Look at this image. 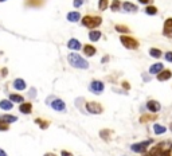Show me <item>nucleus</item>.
Here are the masks:
<instances>
[{
  "label": "nucleus",
  "instance_id": "nucleus-1",
  "mask_svg": "<svg viewBox=\"0 0 172 156\" xmlns=\"http://www.w3.org/2000/svg\"><path fill=\"white\" fill-rule=\"evenodd\" d=\"M67 61H69V63H70V66L74 67V69H82V70L89 69V62H87L83 57H81V55L76 51L70 53V54L67 55Z\"/></svg>",
  "mask_w": 172,
  "mask_h": 156
},
{
  "label": "nucleus",
  "instance_id": "nucleus-2",
  "mask_svg": "<svg viewBox=\"0 0 172 156\" xmlns=\"http://www.w3.org/2000/svg\"><path fill=\"white\" fill-rule=\"evenodd\" d=\"M81 24L89 30H97L102 24V16L99 15H85L81 18Z\"/></svg>",
  "mask_w": 172,
  "mask_h": 156
},
{
  "label": "nucleus",
  "instance_id": "nucleus-3",
  "mask_svg": "<svg viewBox=\"0 0 172 156\" xmlns=\"http://www.w3.org/2000/svg\"><path fill=\"white\" fill-rule=\"evenodd\" d=\"M120 42L126 50H139L140 49V42L134 36L130 35H120Z\"/></svg>",
  "mask_w": 172,
  "mask_h": 156
},
{
  "label": "nucleus",
  "instance_id": "nucleus-4",
  "mask_svg": "<svg viewBox=\"0 0 172 156\" xmlns=\"http://www.w3.org/2000/svg\"><path fill=\"white\" fill-rule=\"evenodd\" d=\"M87 113L90 114H102L104 113V107L98 101H87L85 104Z\"/></svg>",
  "mask_w": 172,
  "mask_h": 156
},
{
  "label": "nucleus",
  "instance_id": "nucleus-5",
  "mask_svg": "<svg viewBox=\"0 0 172 156\" xmlns=\"http://www.w3.org/2000/svg\"><path fill=\"white\" fill-rule=\"evenodd\" d=\"M105 90V83L99 80H93L92 82L89 83V92H92L93 94L96 96H99L102 94Z\"/></svg>",
  "mask_w": 172,
  "mask_h": 156
},
{
  "label": "nucleus",
  "instance_id": "nucleus-6",
  "mask_svg": "<svg viewBox=\"0 0 172 156\" xmlns=\"http://www.w3.org/2000/svg\"><path fill=\"white\" fill-rule=\"evenodd\" d=\"M152 140H145V141H140V143H134V144L130 145V149L136 154H145L147 148L152 144Z\"/></svg>",
  "mask_w": 172,
  "mask_h": 156
},
{
  "label": "nucleus",
  "instance_id": "nucleus-7",
  "mask_svg": "<svg viewBox=\"0 0 172 156\" xmlns=\"http://www.w3.org/2000/svg\"><path fill=\"white\" fill-rule=\"evenodd\" d=\"M121 10L126 14H136V12H139V5L128 0V2L121 3Z\"/></svg>",
  "mask_w": 172,
  "mask_h": 156
},
{
  "label": "nucleus",
  "instance_id": "nucleus-8",
  "mask_svg": "<svg viewBox=\"0 0 172 156\" xmlns=\"http://www.w3.org/2000/svg\"><path fill=\"white\" fill-rule=\"evenodd\" d=\"M50 107L54 109L55 112H62V113L66 112V104H65V101L62 98H54L50 102Z\"/></svg>",
  "mask_w": 172,
  "mask_h": 156
},
{
  "label": "nucleus",
  "instance_id": "nucleus-9",
  "mask_svg": "<svg viewBox=\"0 0 172 156\" xmlns=\"http://www.w3.org/2000/svg\"><path fill=\"white\" fill-rule=\"evenodd\" d=\"M147 109L149 113H159L161 110V104L156 100H148L147 101Z\"/></svg>",
  "mask_w": 172,
  "mask_h": 156
},
{
  "label": "nucleus",
  "instance_id": "nucleus-10",
  "mask_svg": "<svg viewBox=\"0 0 172 156\" xmlns=\"http://www.w3.org/2000/svg\"><path fill=\"white\" fill-rule=\"evenodd\" d=\"M171 78H172V70H170V69H163L160 73L156 76V80L159 82H165V81H170Z\"/></svg>",
  "mask_w": 172,
  "mask_h": 156
},
{
  "label": "nucleus",
  "instance_id": "nucleus-11",
  "mask_svg": "<svg viewBox=\"0 0 172 156\" xmlns=\"http://www.w3.org/2000/svg\"><path fill=\"white\" fill-rule=\"evenodd\" d=\"M82 53L85 57H94L97 54V47L92 43H86V45H82Z\"/></svg>",
  "mask_w": 172,
  "mask_h": 156
},
{
  "label": "nucleus",
  "instance_id": "nucleus-12",
  "mask_svg": "<svg viewBox=\"0 0 172 156\" xmlns=\"http://www.w3.org/2000/svg\"><path fill=\"white\" fill-rule=\"evenodd\" d=\"M32 102L30 101H24L22 102V104H19V112L22 114H31L32 113Z\"/></svg>",
  "mask_w": 172,
  "mask_h": 156
},
{
  "label": "nucleus",
  "instance_id": "nucleus-13",
  "mask_svg": "<svg viewBox=\"0 0 172 156\" xmlns=\"http://www.w3.org/2000/svg\"><path fill=\"white\" fill-rule=\"evenodd\" d=\"M12 86L14 89H16L18 92H23V90H27V83L23 78H16V80L12 82Z\"/></svg>",
  "mask_w": 172,
  "mask_h": 156
},
{
  "label": "nucleus",
  "instance_id": "nucleus-14",
  "mask_svg": "<svg viewBox=\"0 0 172 156\" xmlns=\"http://www.w3.org/2000/svg\"><path fill=\"white\" fill-rule=\"evenodd\" d=\"M67 47L77 53V51H79V50L82 49V43L76 38H71V39H69V42H67Z\"/></svg>",
  "mask_w": 172,
  "mask_h": 156
},
{
  "label": "nucleus",
  "instance_id": "nucleus-15",
  "mask_svg": "<svg viewBox=\"0 0 172 156\" xmlns=\"http://www.w3.org/2000/svg\"><path fill=\"white\" fill-rule=\"evenodd\" d=\"M171 30H172V18H168V19H165L164 26H163V35L168 36V38H172Z\"/></svg>",
  "mask_w": 172,
  "mask_h": 156
},
{
  "label": "nucleus",
  "instance_id": "nucleus-16",
  "mask_svg": "<svg viewBox=\"0 0 172 156\" xmlns=\"http://www.w3.org/2000/svg\"><path fill=\"white\" fill-rule=\"evenodd\" d=\"M164 69V65L161 63V62H156V63L151 65V67H149V74H152V76H157L159 73Z\"/></svg>",
  "mask_w": 172,
  "mask_h": 156
},
{
  "label": "nucleus",
  "instance_id": "nucleus-17",
  "mask_svg": "<svg viewBox=\"0 0 172 156\" xmlns=\"http://www.w3.org/2000/svg\"><path fill=\"white\" fill-rule=\"evenodd\" d=\"M89 40L92 43H94V42H98L99 39H101V36H102V32L101 31H98V30H90V32H89Z\"/></svg>",
  "mask_w": 172,
  "mask_h": 156
},
{
  "label": "nucleus",
  "instance_id": "nucleus-18",
  "mask_svg": "<svg viewBox=\"0 0 172 156\" xmlns=\"http://www.w3.org/2000/svg\"><path fill=\"white\" fill-rule=\"evenodd\" d=\"M66 19L69 22H73V23H77V22L81 20V12L78 11H70L69 14L66 15Z\"/></svg>",
  "mask_w": 172,
  "mask_h": 156
},
{
  "label": "nucleus",
  "instance_id": "nucleus-19",
  "mask_svg": "<svg viewBox=\"0 0 172 156\" xmlns=\"http://www.w3.org/2000/svg\"><path fill=\"white\" fill-rule=\"evenodd\" d=\"M113 135V131L112 129H108V128H105V129H101L99 131V137H101L104 141L109 143L110 141V136Z\"/></svg>",
  "mask_w": 172,
  "mask_h": 156
},
{
  "label": "nucleus",
  "instance_id": "nucleus-20",
  "mask_svg": "<svg viewBox=\"0 0 172 156\" xmlns=\"http://www.w3.org/2000/svg\"><path fill=\"white\" fill-rule=\"evenodd\" d=\"M114 30L117 31L120 35H129L130 34V29L128 26H125V24H116Z\"/></svg>",
  "mask_w": 172,
  "mask_h": 156
},
{
  "label": "nucleus",
  "instance_id": "nucleus-21",
  "mask_svg": "<svg viewBox=\"0 0 172 156\" xmlns=\"http://www.w3.org/2000/svg\"><path fill=\"white\" fill-rule=\"evenodd\" d=\"M8 100L10 101H12L14 104H22V102H24V98L22 94H19V93H11L10 96H8Z\"/></svg>",
  "mask_w": 172,
  "mask_h": 156
},
{
  "label": "nucleus",
  "instance_id": "nucleus-22",
  "mask_svg": "<svg viewBox=\"0 0 172 156\" xmlns=\"http://www.w3.org/2000/svg\"><path fill=\"white\" fill-rule=\"evenodd\" d=\"M34 123H35L36 125H39L40 129H47V128L51 125V123H50L49 120H45V118H40V117H36L35 120H34Z\"/></svg>",
  "mask_w": 172,
  "mask_h": 156
},
{
  "label": "nucleus",
  "instance_id": "nucleus-23",
  "mask_svg": "<svg viewBox=\"0 0 172 156\" xmlns=\"http://www.w3.org/2000/svg\"><path fill=\"white\" fill-rule=\"evenodd\" d=\"M157 113H152V114H143L140 117V123L144 124V123H149V121H156L157 120Z\"/></svg>",
  "mask_w": 172,
  "mask_h": 156
},
{
  "label": "nucleus",
  "instance_id": "nucleus-24",
  "mask_svg": "<svg viewBox=\"0 0 172 156\" xmlns=\"http://www.w3.org/2000/svg\"><path fill=\"white\" fill-rule=\"evenodd\" d=\"M0 120H3V121H5L7 124H14V123H16L18 121V117L16 116H14V114H8V113H5V114H2L0 116Z\"/></svg>",
  "mask_w": 172,
  "mask_h": 156
},
{
  "label": "nucleus",
  "instance_id": "nucleus-25",
  "mask_svg": "<svg viewBox=\"0 0 172 156\" xmlns=\"http://www.w3.org/2000/svg\"><path fill=\"white\" fill-rule=\"evenodd\" d=\"M46 0H26V5L27 7H32V8H38V7H42L45 4Z\"/></svg>",
  "mask_w": 172,
  "mask_h": 156
},
{
  "label": "nucleus",
  "instance_id": "nucleus-26",
  "mask_svg": "<svg viewBox=\"0 0 172 156\" xmlns=\"http://www.w3.org/2000/svg\"><path fill=\"white\" fill-rule=\"evenodd\" d=\"M14 108V102L10 101V100H2L0 101V109L2 110H11Z\"/></svg>",
  "mask_w": 172,
  "mask_h": 156
},
{
  "label": "nucleus",
  "instance_id": "nucleus-27",
  "mask_svg": "<svg viewBox=\"0 0 172 156\" xmlns=\"http://www.w3.org/2000/svg\"><path fill=\"white\" fill-rule=\"evenodd\" d=\"M145 14L149 15V16H155V15L159 14V8L156 7V5H153V4H148L145 7Z\"/></svg>",
  "mask_w": 172,
  "mask_h": 156
},
{
  "label": "nucleus",
  "instance_id": "nucleus-28",
  "mask_svg": "<svg viewBox=\"0 0 172 156\" xmlns=\"http://www.w3.org/2000/svg\"><path fill=\"white\" fill-rule=\"evenodd\" d=\"M164 143H165V141H161L160 144H157L156 147H153V148L148 152V154L151 155V156H160V155H161V151H163L161 147H163V144H164Z\"/></svg>",
  "mask_w": 172,
  "mask_h": 156
},
{
  "label": "nucleus",
  "instance_id": "nucleus-29",
  "mask_svg": "<svg viewBox=\"0 0 172 156\" xmlns=\"http://www.w3.org/2000/svg\"><path fill=\"white\" fill-rule=\"evenodd\" d=\"M149 55H151L152 58H155V59H159V58H161L163 57V51L160 49H156V47H151L149 49Z\"/></svg>",
  "mask_w": 172,
  "mask_h": 156
},
{
  "label": "nucleus",
  "instance_id": "nucleus-30",
  "mask_svg": "<svg viewBox=\"0 0 172 156\" xmlns=\"http://www.w3.org/2000/svg\"><path fill=\"white\" fill-rule=\"evenodd\" d=\"M153 131H155L156 135H163V133L167 132V127L161 125V124H159V123H156V124H153Z\"/></svg>",
  "mask_w": 172,
  "mask_h": 156
},
{
  "label": "nucleus",
  "instance_id": "nucleus-31",
  "mask_svg": "<svg viewBox=\"0 0 172 156\" xmlns=\"http://www.w3.org/2000/svg\"><path fill=\"white\" fill-rule=\"evenodd\" d=\"M121 0H113V2L109 3V8H110L113 12H118L121 10Z\"/></svg>",
  "mask_w": 172,
  "mask_h": 156
},
{
  "label": "nucleus",
  "instance_id": "nucleus-32",
  "mask_svg": "<svg viewBox=\"0 0 172 156\" xmlns=\"http://www.w3.org/2000/svg\"><path fill=\"white\" fill-rule=\"evenodd\" d=\"M109 0H98V11L104 12L109 8Z\"/></svg>",
  "mask_w": 172,
  "mask_h": 156
},
{
  "label": "nucleus",
  "instance_id": "nucleus-33",
  "mask_svg": "<svg viewBox=\"0 0 172 156\" xmlns=\"http://www.w3.org/2000/svg\"><path fill=\"white\" fill-rule=\"evenodd\" d=\"M10 129V124H7L5 121L0 120V132H7Z\"/></svg>",
  "mask_w": 172,
  "mask_h": 156
},
{
  "label": "nucleus",
  "instance_id": "nucleus-34",
  "mask_svg": "<svg viewBox=\"0 0 172 156\" xmlns=\"http://www.w3.org/2000/svg\"><path fill=\"white\" fill-rule=\"evenodd\" d=\"M83 3H85V0H73V5L76 8H79L83 5Z\"/></svg>",
  "mask_w": 172,
  "mask_h": 156
},
{
  "label": "nucleus",
  "instance_id": "nucleus-35",
  "mask_svg": "<svg viewBox=\"0 0 172 156\" xmlns=\"http://www.w3.org/2000/svg\"><path fill=\"white\" fill-rule=\"evenodd\" d=\"M164 58H165V61H167V62H171V63H172V51H167V53H165Z\"/></svg>",
  "mask_w": 172,
  "mask_h": 156
},
{
  "label": "nucleus",
  "instance_id": "nucleus-36",
  "mask_svg": "<svg viewBox=\"0 0 172 156\" xmlns=\"http://www.w3.org/2000/svg\"><path fill=\"white\" fill-rule=\"evenodd\" d=\"M8 76V69L7 67H3L2 70H0V77H7Z\"/></svg>",
  "mask_w": 172,
  "mask_h": 156
},
{
  "label": "nucleus",
  "instance_id": "nucleus-37",
  "mask_svg": "<svg viewBox=\"0 0 172 156\" xmlns=\"http://www.w3.org/2000/svg\"><path fill=\"white\" fill-rule=\"evenodd\" d=\"M121 86H123L125 90H129L130 89V83L128 82V81H123V82H121Z\"/></svg>",
  "mask_w": 172,
  "mask_h": 156
},
{
  "label": "nucleus",
  "instance_id": "nucleus-38",
  "mask_svg": "<svg viewBox=\"0 0 172 156\" xmlns=\"http://www.w3.org/2000/svg\"><path fill=\"white\" fill-rule=\"evenodd\" d=\"M171 152H172L171 149H163L160 156H172V155H171Z\"/></svg>",
  "mask_w": 172,
  "mask_h": 156
},
{
  "label": "nucleus",
  "instance_id": "nucleus-39",
  "mask_svg": "<svg viewBox=\"0 0 172 156\" xmlns=\"http://www.w3.org/2000/svg\"><path fill=\"white\" fill-rule=\"evenodd\" d=\"M61 156H73V154H71V152H69V151H66V149H62V151H61Z\"/></svg>",
  "mask_w": 172,
  "mask_h": 156
},
{
  "label": "nucleus",
  "instance_id": "nucleus-40",
  "mask_svg": "<svg viewBox=\"0 0 172 156\" xmlns=\"http://www.w3.org/2000/svg\"><path fill=\"white\" fill-rule=\"evenodd\" d=\"M137 2H139V3H141V4H144V5H148V4H151V3L153 2V0H137Z\"/></svg>",
  "mask_w": 172,
  "mask_h": 156
},
{
  "label": "nucleus",
  "instance_id": "nucleus-41",
  "mask_svg": "<svg viewBox=\"0 0 172 156\" xmlns=\"http://www.w3.org/2000/svg\"><path fill=\"white\" fill-rule=\"evenodd\" d=\"M109 61V55H105V58L104 59H101V62H102V63H106V62H108Z\"/></svg>",
  "mask_w": 172,
  "mask_h": 156
},
{
  "label": "nucleus",
  "instance_id": "nucleus-42",
  "mask_svg": "<svg viewBox=\"0 0 172 156\" xmlns=\"http://www.w3.org/2000/svg\"><path fill=\"white\" fill-rule=\"evenodd\" d=\"M0 156H7V154H5V151H3L2 148H0Z\"/></svg>",
  "mask_w": 172,
  "mask_h": 156
},
{
  "label": "nucleus",
  "instance_id": "nucleus-43",
  "mask_svg": "<svg viewBox=\"0 0 172 156\" xmlns=\"http://www.w3.org/2000/svg\"><path fill=\"white\" fill-rule=\"evenodd\" d=\"M45 156H54V155H52V154H50V152H49V154H46Z\"/></svg>",
  "mask_w": 172,
  "mask_h": 156
},
{
  "label": "nucleus",
  "instance_id": "nucleus-44",
  "mask_svg": "<svg viewBox=\"0 0 172 156\" xmlns=\"http://www.w3.org/2000/svg\"><path fill=\"white\" fill-rule=\"evenodd\" d=\"M170 128H171V131H172V124H171V125H170Z\"/></svg>",
  "mask_w": 172,
  "mask_h": 156
},
{
  "label": "nucleus",
  "instance_id": "nucleus-45",
  "mask_svg": "<svg viewBox=\"0 0 172 156\" xmlns=\"http://www.w3.org/2000/svg\"><path fill=\"white\" fill-rule=\"evenodd\" d=\"M0 2H7V0H0Z\"/></svg>",
  "mask_w": 172,
  "mask_h": 156
},
{
  "label": "nucleus",
  "instance_id": "nucleus-46",
  "mask_svg": "<svg viewBox=\"0 0 172 156\" xmlns=\"http://www.w3.org/2000/svg\"><path fill=\"white\" fill-rule=\"evenodd\" d=\"M170 149H171V151H172V144H171V148H170Z\"/></svg>",
  "mask_w": 172,
  "mask_h": 156
},
{
  "label": "nucleus",
  "instance_id": "nucleus-47",
  "mask_svg": "<svg viewBox=\"0 0 172 156\" xmlns=\"http://www.w3.org/2000/svg\"><path fill=\"white\" fill-rule=\"evenodd\" d=\"M171 35H172V30H171Z\"/></svg>",
  "mask_w": 172,
  "mask_h": 156
}]
</instances>
